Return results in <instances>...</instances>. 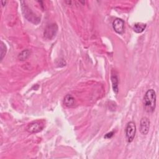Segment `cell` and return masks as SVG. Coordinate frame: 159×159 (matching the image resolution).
<instances>
[{"instance_id": "cell-7", "label": "cell", "mask_w": 159, "mask_h": 159, "mask_svg": "<svg viewBox=\"0 0 159 159\" xmlns=\"http://www.w3.org/2000/svg\"><path fill=\"white\" fill-rule=\"evenodd\" d=\"M150 129V120L143 117L141 119L140 122V132L142 135H147Z\"/></svg>"}, {"instance_id": "cell-12", "label": "cell", "mask_w": 159, "mask_h": 159, "mask_svg": "<svg viewBox=\"0 0 159 159\" xmlns=\"http://www.w3.org/2000/svg\"><path fill=\"white\" fill-rule=\"evenodd\" d=\"M0 53H1V61L2 60L4 57L5 56L7 51V48L5 44L3 43V42H1V46H0Z\"/></svg>"}, {"instance_id": "cell-1", "label": "cell", "mask_w": 159, "mask_h": 159, "mask_svg": "<svg viewBox=\"0 0 159 159\" xmlns=\"http://www.w3.org/2000/svg\"><path fill=\"white\" fill-rule=\"evenodd\" d=\"M156 93L153 89H150L145 93L143 102L145 111L147 112L152 113L155 111L156 106Z\"/></svg>"}, {"instance_id": "cell-5", "label": "cell", "mask_w": 159, "mask_h": 159, "mask_svg": "<svg viewBox=\"0 0 159 159\" xmlns=\"http://www.w3.org/2000/svg\"><path fill=\"white\" fill-rule=\"evenodd\" d=\"M125 132L127 141L129 143L132 142L134 139L135 133H136L135 124L132 121L128 122L126 125V127H125Z\"/></svg>"}, {"instance_id": "cell-8", "label": "cell", "mask_w": 159, "mask_h": 159, "mask_svg": "<svg viewBox=\"0 0 159 159\" xmlns=\"http://www.w3.org/2000/svg\"><path fill=\"white\" fill-rule=\"evenodd\" d=\"M63 104L68 107H73L75 104V98L71 94H66L63 99Z\"/></svg>"}, {"instance_id": "cell-4", "label": "cell", "mask_w": 159, "mask_h": 159, "mask_svg": "<svg viewBox=\"0 0 159 159\" xmlns=\"http://www.w3.org/2000/svg\"><path fill=\"white\" fill-rule=\"evenodd\" d=\"M58 32V25L55 23H52L47 25L44 30L43 36L47 40H52Z\"/></svg>"}, {"instance_id": "cell-3", "label": "cell", "mask_w": 159, "mask_h": 159, "mask_svg": "<svg viewBox=\"0 0 159 159\" xmlns=\"http://www.w3.org/2000/svg\"><path fill=\"white\" fill-rule=\"evenodd\" d=\"M44 127L45 123L43 120H34L27 125L26 130L30 134H35L42 131Z\"/></svg>"}, {"instance_id": "cell-9", "label": "cell", "mask_w": 159, "mask_h": 159, "mask_svg": "<svg viewBox=\"0 0 159 159\" xmlns=\"http://www.w3.org/2000/svg\"><path fill=\"white\" fill-rule=\"evenodd\" d=\"M111 80L112 82V89L114 92L117 94L119 91V88H118V84H119V80L118 77L116 74L112 73V75L111 76Z\"/></svg>"}, {"instance_id": "cell-2", "label": "cell", "mask_w": 159, "mask_h": 159, "mask_svg": "<svg viewBox=\"0 0 159 159\" xmlns=\"http://www.w3.org/2000/svg\"><path fill=\"white\" fill-rule=\"evenodd\" d=\"M20 3L22 12L24 17L29 22L34 24H38L40 22V18L32 11L25 1H21Z\"/></svg>"}, {"instance_id": "cell-6", "label": "cell", "mask_w": 159, "mask_h": 159, "mask_svg": "<svg viewBox=\"0 0 159 159\" xmlns=\"http://www.w3.org/2000/svg\"><path fill=\"white\" fill-rule=\"evenodd\" d=\"M112 27L116 33L122 34L124 32V21L119 18L115 19L112 22Z\"/></svg>"}, {"instance_id": "cell-13", "label": "cell", "mask_w": 159, "mask_h": 159, "mask_svg": "<svg viewBox=\"0 0 159 159\" xmlns=\"http://www.w3.org/2000/svg\"><path fill=\"white\" fill-rule=\"evenodd\" d=\"M114 131H111V132H110L109 133H107L104 135V138H106V139H110V138H111L114 135Z\"/></svg>"}, {"instance_id": "cell-10", "label": "cell", "mask_w": 159, "mask_h": 159, "mask_svg": "<svg viewBox=\"0 0 159 159\" xmlns=\"http://www.w3.org/2000/svg\"><path fill=\"white\" fill-rule=\"evenodd\" d=\"M146 27H147V24H146L142 23V22H137V23H135L134 25L133 30L136 33L140 34V33H142V32L144 31V30L145 29Z\"/></svg>"}, {"instance_id": "cell-11", "label": "cell", "mask_w": 159, "mask_h": 159, "mask_svg": "<svg viewBox=\"0 0 159 159\" xmlns=\"http://www.w3.org/2000/svg\"><path fill=\"white\" fill-rule=\"evenodd\" d=\"M30 51L29 49H25L19 53V54L18 55V58L20 61H24L30 57Z\"/></svg>"}]
</instances>
